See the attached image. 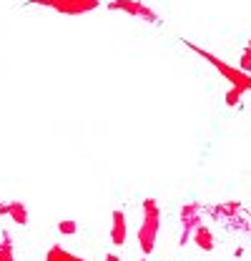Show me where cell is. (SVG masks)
Here are the masks:
<instances>
[{"mask_svg":"<svg viewBox=\"0 0 251 261\" xmlns=\"http://www.w3.org/2000/svg\"><path fill=\"white\" fill-rule=\"evenodd\" d=\"M241 70H246V73L251 70V40L246 45V50H244V56H241Z\"/></svg>","mask_w":251,"mask_h":261,"instance_id":"13","label":"cell"},{"mask_svg":"<svg viewBox=\"0 0 251 261\" xmlns=\"http://www.w3.org/2000/svg\"><path fill=\"white\" fill-rule=\"evenodd\" d=\"M45 261H83V259H76L73 254H68L65 249H61V246H53L51 251H48V259Z\"/></svg>","mask_w":251,"mask_h":261,"instance_id":"9","label":"cell"},{"mask_svg":"<svg viewBox=\"0 0 251 261\" xmlns=\"http://www.w3.org/2000/svg\"><path fill=\"white\" fill-rule=\"evenodd\" d=\"M0 214H8L18 226H26L28 224V211L20 201H13V203H0Z\"/></svg>","mask_w":251,"mask_h":261,"instance_id":"6","label":"cell"},{"mask_svg":"<svg viewBox=\"0 0 251 261\" xmlns=\"http://www.w3.org/2000/svg\"><path fill=\"white\" fill-rule=\"evenodd\" d=\"M31 3L48 5L63 15H81V13H88V10L98 8V0H31Z\"/></svg>","mask_w":251,"mask_h":261,"instance_id":"2","label":"cell"},{"mask_svg":"<svg viewBox=\"0 0 251 261\" xmlns=\"http://www.w3.org/2000/svg\"><path fill=\"white\" fill-rule=\"evenodd\" d=\"M193 244H196L201 251H214L216 241H214L211 228H209V226H198V228H196V231H193Z\"/></svg>","mask_w":251,"mask_h":261,"instance_id":"7","label":"cell"},{"mask_svg":"<svg viewBox=\"0 0 251 261\" xmlns=\"http://www.w3.org/2000/svg\"><path fill=\"white\" fill-rule=\"evenodd\" d=\"M201 206L198 203H186L184 208H181V224H184V236H181V244H186L188 236L196 231V228L201 226Z\"/></svg>","mask_w":251,"mask_h":261,"instance_id":"4","label":"cell"},{"mask_svg":"<svg viewBox=\"0 0 251 261\" xmlns=\"http://www.w3.org/2000/svg\"><path fill=\"white\" fill-rule=\"evenodd\" d=\"M158 224H161L158 203L154 198H146V201H143V221H141V228H138V246H141V251H143L146 256L154 254L156 236H158Z\"/></svg>","mask_w":251,"mask_h":261,"instance_id":"1","label":"cell"},{"mask_svg":"<svg viewBox=\"0 0 251 261\" xmlns=\"http://www.w3.org/2000/svg\"><path fill=\"white\" fill-rule=\"evenodd\" d=\"M108 8L111 10H126V13L138 15V18H146V20H156V13L151 8H146L143 3H136V0H113Z\"/></svg>","mask_w":251,"mask_h":261,"instance_id":"5","label":"cell"},{"mask_svg":"<svg viewBox=\"0 0 251 261\" xmlns=\"http://www.w3.org/2000/svg\"><path fill=\"white\" fill-rule=\"evenodd\" d=\"M111 241L116 246H123L126 244V214L123 211H113V233H111Z\"/></svg>","mask_w":251,"mask_h":261,"instance_id":"8","label":"cell"},{"mask_svg":"<svg viewBox=\"0 0 251 261\" xmlns=\"http://www.w3.org/2000/svg\"><path fill=\"white\" fill-rule=\"evenodd\" d=\"M0 261H15L13 259V241L8 236L0 241Z\"/></svg>","mask_w":251,"mask_h":261,"instance_id":"10","label":"cell"},{"mask_svg":"<svg viewBox=\"0 0 251 261\" xmlns=\"http://www.w3.org/2000/svg\"><path fill=\"white\" fill-rule=\"evenodd\" d=\"M106 261H118V256H116V254H111V256H108Z\"/></svg>","mask_w":251,"mask_h":261,"instance_id":"14","label":"cell"},{"mask_svg":"<svg viewBox=\"0 0 251 261\" xmlns=\"http://www.w3.org/2000/svg\"><path fill=\"white\" fill-rule=\"evenodd\" d=\"M198 56H204L206 61H211V63L216 65L221 70V75L223 78H229L234 86H239V88H244V91H251V75H246V73H241V70H236V68H231V65H226L223 61H219V58H214L211 53H206V50H201V48H196V45H191Z\"/></svg>","mask_w":251,"mask_h":261,"instance_id":"3","label":"cell"},{"mask_svg":"<svg viewBox=\"0 0 251 261\" xmlns=\"http://www.w3.org/2000/svg\"><path fill=\"white\" fill-rule=\"evenodd\" d=\"M58 231L65 233V236H73V233L78 231V224H76V221H61V224H58Z\"/></svg>","mask_w":251,"mask_h":261,"instance_id":"12","label":"cell"},{"mask_svg":"<svg viewBox=\"0 0 251 261\" xmlns=\"http://www.w3.org/2000/svg\"><path fill=\"white\" fill-rule=\"evenodd\" d=\"M241 93H244V88H239V86H231V91L226 93V106H236V103L241 100Z\"/></svg>","mask_w":251,"mask_h":261,"instance_id":"11","label":"cell"}]
</instances>
